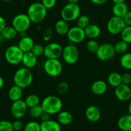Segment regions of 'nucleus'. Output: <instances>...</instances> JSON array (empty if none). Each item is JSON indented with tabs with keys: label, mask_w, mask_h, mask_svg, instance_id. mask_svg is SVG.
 Returning <instances> with one entry per match:
<instances>
[{
	"label": "nucleus",
	"mask_w": 131,
	"mask_h": 131,
	"mask_svg": "<svg viewBox=\"0 0 131 131\" xmlns=\"http://www.w3.org/2000/svg\"><path fill=\"white\" fill-rule=\"evenodd\" d=\"M26 14L31 23L38 24L43 21L46 18L47 8L41 3L36 2L29 6Z\"/></svg>",
	"instance_id": "1"
},
{
	"label": "nucleus",
	"mask_w": 131,
	"mask_h": 131,
	"mask_svg": "<svg viewBox=\"0 0 131 131\" xmlns=\"http://www.w3.org/2000/svg\"><path fill=\"white\" fill-rule=\"evenodd\" d=\"M33 74L30 69L20 68L15 72L13 80L14 85L24 89L30 86L33 82Z\"/></svg>",
	"instance_id": "2"
},
{
	"label": "nucleus",
	"mask_w": 131,
	"mask_h": 131,
	"mask_svg": "<svg viewBox=\"0 0 131 131\" xmlns=\"http://www.w3.org/2000/svg\"><path fill=\"white\" fill-rule=\"evenodd\" d=\"M41 106L44 112L50 115L58 114L62 109V102L60 98L54 95L47 96L41 102Z\"/></svg>",
	"instance_id": "3"
},
{
	"label": "nucleus",
	"mask_w": 131,
	"mask_h": 131,
	"mask_svg": "<svg viewBox=\"0 0 131 131\" xmlns=\"http://www.w3.org/2000/svg\"><path fill=\"white\" fill-rule=\"evenodd\" d=\"M81 10L78 4L68 3L66 5L60 12L62 19L67 22L74 21L79 18L80 16Z\"/></svg>",
	"instance_id": "4"
},
{
	"label": "nucleus",
	"mask_w": 131,
	"mask_h": 131,
	"mask_svg": "<svg viewBox=\"0 0 131 131\" xmlns=\"http://www.w3.org/2000/svg\"><path fill=\"white\" fill-rule=\"evenodd\" d=\"M24 53L17 45H12L7 48L5 52V58L8 63L17 65L22 62Z\"/></svg>",
	"instance_id": "5"
},
{
	"label": "nucleus",
	"mask_w": 131,
	"mask_h": 131,
	"mask_svg": "<svg viewBox=\"0 0 131 131\" xmlns=\"http://www.w3.org/2000/svg\"><path fill=\"white\" fill-rule=\"evenodd\" d=\"M44 70L48 76L57 77L62 73V64L58 59H48L44 64Z\"/></svg>",
	"instance_id": "6"
},
{
	"label": "nucleus",
	"mask_w": 131,
	"mask_h": 131,
	"mask_svg": "<svg viewBox=\"0 0 131 131\" xmlns=\"http://www.w3.org/2000/svg\"><path fill=\"white\" fill-rule=\"evenodd\" d=\"M31 21L27 14H19L14 17L12 21V26L18 33L26 31L31 25Z\"/></svg>",
	"instance_id": "7"
},
{
	"label": "nucleus",
	"mask_w": 131,
	"mask_h": 131,
	"mask_svg": "<svg viewBox=\"0 0 131 131\" xmlns=\"http://www.w3.org/2000/svg\"><path fill=\"white\" fill-rule=\"evenodd\" d=\"M116 54L114 45L111 43H104L100 45L96 55L101 61H108L114 57Z\"/></svg>",
	"instance_id": "8"
},
{
	"label": "nucleus",
	"mask_w": 131,
	"mask_h": 131,
	"mask_svg": "<svg viewBox=\"0 0 131 131\" xmlns=\"http://www.w3.org/2000/svg\"><path fill=\"white\" fill-rule=\"evenodd\" d=\"M62 57L64 61L68 64H74L78 61L79 52L78 48L75 45H70L63 48Z\"/></svg>",
	"instance_id": "9"
},
{
	"label": "nucleus",
	"mask_w": 131,
	"mask_h": 131,
	"mask_svg": "<svg viewBox=\"0 0 131 131\" xmlns=\"http://www.w3.org/2000/svg\"><path fill=\"white\" fill-rule=\"evenodd\" d=\"M125 26L126 25L123 18L114 16L109 19L107 24V31L112 35L120 34Z\"/></svg>",
	"instance_id": "10"
},
{
	"label": "nucleus",
	"mask_w": 131,
	"mask_h": 131,
	"mask_svg": "<svg viewBox=\"0 0 131 131\" xmlns=\"http://www.w3.org/2000/svg\"><path fill=\"white\" fill-rule=\"evenodd\" d=\"M63 48L57 42H50L45 46L44 55L46 59H58L62 56Z\"/></svg>",
	"instance_id": "11"
},
{
	"label": "nucleus",
	"mask_w": 131,
	"mask_h": 131,
	"mask_svg": "<svg viewBox=\"0 0 131 131\" xmlns=\"http://www.w3.org/2000/svg\"><path fill=\"white\" fill-rule=\"evenodd\" d=\"M67 37L69 41L72 43L79 44L85 40L86 36L84 29L75 26L70 28L67 34Z\"/></svg>",
	"instance_id": "12"
},
{
	"label": "nucleus",
	"mask_w": 131,
	"mask_h": 131,
	"mask_svg": "<svg viewBox=\"0 0 131 131\" xmlns=\"http://www.w3.org/2000/svg\"><path fill=\"white\" fill-rule=\"evenodd\" d=\"M28 109V107L25 100H19L13 102L11 106V114L16 119H20L26 114Z\"/></svg>",
	"instance_id": "13"
},
{
	"label": "nucleus",
	"mask_w": 131,
	"mask_h": 131,
	"mask_svg": "<svg viewBox=\"0 0 131 131\" xmlns=\"http://www.w3.org/2000/svg\"><path fill=\"white\" fill-rule=\"evenodd\" d=\"M114 94L119 101L127 102L131 98V89L129 85L122 84L115 88Z\"/></svg>",
	"instance_id": "14"
},
{
	"label": "nucleus",
	"mask_w": 131,
	"mask_h": 131,
	"mask_svg": "<svg viewBox=\"0 0 131 131\" xmlns=\"http://www.w3.org/2000/svg\"><path fill=\"white\" fill-rule=\"evenodd\" d=\"M85 115L89 122H96L101 118V112L98 107L91 105L85 109Z\"/></svg>",
	"instance_id": "15"
},
{
	"label": "nucleus",
	"mask_w": 131,
	"mask_h": 131,
	"mask_svg": "<svg viewBox=\"0 0 131 131\" xmlns=\"http://www.w3.org/2000/svg\"><path fill=\"white\" fill-rule=\"evenodd\" d=\"M108 88L106 82L102 80H98L94 81L91 86V92L95 95H102L107 91Z\"/></svg>",
	"instance_id": "16"
},
{
	"label": "nucleus",
	"mask_w": 131,
	"mask_h": 131,
	"mask_svg": "<svg viewBox=\"0 0 131 131\" xmlns=\"http://www.w3.org/2000/svg\"><path fill=\"white\" fill-rule=\"evenodd\" d=\"M24 67L31 69L34 68L37 63V57L34 55L31 51L24 53L23 56L22 62Z\"/></svg>",
	"instance_id": "17"
},
{
	"label": "nucleus",
	"mask_w": 131,
	"mask_h": 131,
	"mask_svg": "<svg viewBox=\"0 0 131 131\" xmlns=\"http://www.w3.org/2000/svg\"><path fill=\"white\" fill-rule=\"evenodd\" d=\"M35 45L34 39L29 36H25V37H21V39L19 41L17 46L19 47L23 53L29 52L31 51L33 46Z\"/></svg>",
	"instance_id": "18"
},
{
	"label": "nucleus",
	"mask_w": 131,
	"mask_h": 131,
	"mask_svg": "<svg viewBox=\"0 0 131 131\" xmlns=\"http://www.w3.org/2000/svg\"><path fill=\"white\" fill-rule=\"evenodd\" d=\"M61 125L57 121L49 119L41 123V131H60Z\"/></svg>",
	"instance_id": "19"
},
{
	"label": "nucleus",
	"mask_w": 131,
	"mask_h": 131,
	"mask_svg": "<svg viewBox=\"0 0 131 131\" xmlns=\"http://www.w3.org/2000/svg\"><path fill=\"white\" fill-rule=\"evenodd\" d=\"M84 31L86 37L91 39H95L101 34V29L95 24L90 23L84 29Z\"/></svg>",
	"instance_id": "20"
},
{
	"label": "nucleus",
	"mask_w": 131,
	"mask_h": 131,
	"mask_svg": "<svg viewBox=\"0 0 131 131\" xmlns=\"http://www.w3.org/2000/svg\"><path fill=\"white\" fill-rule=\"evenodd\" d=\"M112 12H113L114 16L123 18L125 16L126 14L128 12V5L125 2L116 3L113 7Z\"/></svg>",
	"instance_id": "21"
},
{
	"label": "nucleus",
	"mask_w": 131,
	"mask_h": 131,
	"mask_svg": "<svg viewBox=\"0 0 131 131\" xmlns=\"http://www.w3.org/2000/svg\"><path fill=\"white\" fill-rule=\"evenodd\" d=\"M23 92L22 88L16 85H14L9 89L8 92V96L12 102H16L21 100Z\"/></svg>",
	"instance_id": "22"
},
{
	"label": "nucleus",
	"mask_w": 131,
	"mask_h": 131,
	"mask_svg": "<svg viewBox=\"0 0 131 131\" xmlns=\"http://www.w3.org/2000/svg\"><path fill=\"white\" fill-rule=\"evenodd\" d=\"M118 126L122 131H131V115L125 114L119 118Z\"/></svg>",
	"instance_id": "23"
},
{
	"label": "nucleus",
	"mask_w": 131,
	"mask_h": 131,
	"mask_svg": "<svg viewBox=\"0 0 131 131\" xmlns=\"http://www.w3.org/2000/svg\"><path fill=\"white\" fill-rule=\"evenodd\" d=\"M73 121V115L68 111H61L58 113L57 122L61 125H68Z\"/></svg>",
	"instance_id": "24"
},
{
	"label": "nucleus",
	"mask_w": 131,
	"mask_h": 131,
	"mask_svg": "<svg viewBox=\"0 0 131 131\" xmlns=\"http://www.w3.org/2000/svg\"><path fill=\"white\" fill-rule=\"evenodd\" d=\"M70 29L68 23L67 21L63 19L58 20L55 24V30L57 34L60 36L67 35Z\"/></svg>",
	"instance_id": "25"
},
{
	"label": "nucleus",
	"mask_w": 131,
	"mask_h": 131,
	"mask_svg": "<svg viewBox=\"0 0 131 131\" xmlns=\"http://www.w3.org/2000/svg\"><path fill=\"white\" fill-rule=\"evenodd\" d=\"M107 82L111 86L116 88L122 84V75L118 72H113L109 74L107 78Z\"/></svg>",
	"instance_id": "26"
},
{
	"label": "nucleus",
	"mask_w": 131,
	"mask_h": 131,
	"mask_svg": "<svg viewBox=\"0 0 131 131\" xmlns=\"http://www.w3.org/2000/svg\"><path fill=\"white\" fill-rule=\"evenodd\" d=\"M2 35L5 39V40H12L13 39L16 38L17 36V32L16 29L12 26H6L3 31H2Z\"/></svg>",
	"instance_id": "27"
},
{
	"label": "nucleus",
	"mask_w": 131,
	"mask_h": 131,
	"mask_svg": "<svg viewBox=\"0 0 131 131\" xmlns=\"http://www.w3.org/2000/svg\"><path fill=\"white\" fill-rule=\"evenodd\" d=\"M120 65L125 70H131V52L125 53L119 60Z\"/></svg>",
	"instance_id": "28"
},
{
	"label": "nucleus",
	"mask_w": 131,
	"mask_h": 131,
	"mask_svg": "<svg viewBox=\"0 0 131 131\" xmlns=\"http://www.w3.org/2000/svg\"><path fill=\"white\" fill-rule=\"evenodd\" d=\"M28 107L30 108L39 105L40 98L39 96L35 94H31L27 96L25 100Z\"/></svg>",
	"instance_id": "29"
},
{
	"label": "nucleus",
	"mask_w": 131,
	"mask_h": 131,
	"mask_svg": "<svg viewBox=\"0 0 131 131\" xmlns=\"http://www.w3.org/2000/svg\"><path fill=\"white\" fill-rule=\"evenodd\" d=\"M114 47L116 53H118L119 54H123L126 53V51L128 50V44L123 41V40H121V41L117 42L114 45Z\"/></svg>",
	"instance_id": "30"
},
{
	"label": "nucleus",
	"mask_w": 131,
	"mask_h": 131,
	"mask_svg": "<svg viewBox=\"0 0 131 131\" xmlns=\"http://www.w3.org/2000/svg\"><path fill=\"white\" fill-rule=\"evenodd\" d=\"M44 112L43 109H42L41 105H36L35 107L30 108L29 109V114L30 116L33 118L37 119V118H40L41 114Z\"/></svg>",
	"instance_id": "31"
},
{
	"label": "nucleus",
	"mask_w": 131,
	"mask_h": 131,
	"mask_svg": "<svg viewBox=\"0 0 131 131\" xmlns=\"http://www.w3.org/2000/svg\"><path fill=\"white\" fill-rule=\"evenodd\" d=\"M23 131H41V123L36 121L28 122L24 126Z\"/></svg>",
	"instance_id": "32"
},
{
	"label": "nucleus",
	"mask_w": 131,
	"mask_h": 131,
	"mask_svg": "<svg viewBox=\"0 0 131 131\" xmlns=\"http://www.w3.org/2000/svg\"><path fill=\"white\" fill-rule=\"evenodd\" d=\"M120 34L122 40L128 44L131 43V26H126Z\"/></svg>",
	"instance_id": "33"
},
{
	"label": "nucleus",
	"mask_w": 131,
	"mask_h": 131,
	"mask_svg": "<svg viewBox=\"0 0 131 131\" xmlns=\"http://www.w3.org/2000/svg\"><path fill=\"white\" fill-rule=\"evenodd\" d=\"M77 24L79 27L85 29L90 24V19L89 17L85 15H80L77 19Z\"/></svg>",
	"instance_id": "34"
},
{
	"label": "nucleus",
	"mask_w": 131,
	"mask_h": 131,
	"mask_svg": "<svg viewBox=\"0 0 131 131\" xmlns=\"http://www.w3.org/2000/svg\"><path fill=\"white\" fill-rule=\"evenodd\" d=\"M99 44L94 39H91L87 42L86 47L88 51L93 53H96L99 48Z\"/></svg>",
	"instance_id": "35"
},
{
	"label": "nucleus",
	"mask_w": 131,
	"mask_h": 131,
	"mask_svg": "<svg viewBox=\"0 0 131 131\" xmlns=\"http://www.w3.org/2000/svg\"><path fill=\"white\" fill-rule=\"evenodd\" d=\"M44 49L45 47L40 44H35L31 50V52L37 57L44 55Z\"/></svg>",
	"instance_id": "36"
},
{
	"label": "nucleus",
	"mask_w": 131,
	"mask_h": 131,
	"mask_svg": "<svg viewBox=\"0 0 131 131\" xmlns=\"http://www.w3.org/2000/svg\"><path fill=\"white\" fill-rule=\"evenodd\" d=\"M0 131H14L12 122L8 120L0 121Z\"/></svg>",
	"instance_id": "37"
},
{
	"label": "nucleus",
	"mask_w": 131,
	"mask_h": 131,
	"mask_svg": "<svg viewBox=\"0 0 131 131\" xmlns=\"http://www.w3.org/2000/svg\"><path fill=\"white\" fill-rule=\"evenodd\" d=\"M69 90V85L66 82H61L57 86V91L59 94H65Z\"/></svg>",
	"instance_id": "38"
},
{
	"label": "nucleus",
	"mask_w": 131,
	"mask_h": 131,
	"mask_svg": "<svg viewBox=\"0 0 131 131\" xmlns=\"http://www.w3.org/2000/svg\"><path fill=\"white\" fill-rule=\"evenodd\" d=\"M57 0H42V3L45 7L48 9H51L53 8L56 5Z\"/></svg>",
	"instance_id": "39"
},
{
	"label": "nucleus",
	"mask_w": 131,
	"mask_h": 131,
	"mask_svg": "<svg viewBox=\"0 0 131 131\" xmlns=\"http://www.w3.org/2000/svg\"><path fill=\"white\" fill-rule=\"evenodd\" d=\"M53 35V31L52 29H47L43 33V40L46 42L50 41L52 38Z\"/></svg>",
	"instance_id": "40"
},
{
	"label": "nucleus",
	"mask_w": 131,
	"mask_h": 131,
	"mask_svg": "<svg viewBox=\"0 0 131 131\" xmlns=\"http://www.w3.org/2000/svg\"><path fill=\"white\" fill-rule=\"evenodd\" d=\"M12 125L14 131H20L24 128V124L19 119H17L16 121L12 122Z\"/></svg>",
	"instance_id": "41"
},
{
	"label": "nucleus",
	"mask_w": 131,
	"mask_h": 131,
	"mask_svg": "<svg viewBox=\"0 0 131 131\" xmlns=\"http://www.w3.org/2000/svg\"><path fill=\"white\" fill-rule=\"evenodd\" d=\"M122 84L125 85H129L131 83V75L128 73H125L122 75Z\"/></svg>",
	"instance_id": "42"
},
{
	"label": "nucleus",
	"mask_w": 131,
	"mask_h": 131,
	"mask_svg": "<svg viewBox=\"0 0 131 131\" xmlns=\"http://www.w3.org/2000/svg\"><path fill=\"white\" fill-rule=\"evenodd\" d=\"M126 26H131V11H128L123 17Z\"/></svg>",
	"instance_id": "43"
},
{
	"label": "nucleus",
	"mask_w": 131,
	"mask_h": 131,
	"mask_svg": "<svg viewBox=\"0 0 131 131\" xmlns=\"http://www.w3.org/2000/svg\"><path fill=\"white\" fill-rule=\"evenodd\" d=\"M6 26H7V23H6L5 19L4 17L0 16V34Z\"/></svg>",
	"instance_id": "44"
},
{
	"label": "nucleus",
	"mask_w": 131,
	"mask_h": 131,
	"mask_svg": "<svg viewBox=\"0 0 131 131\" xmlns=\"http://www.w3.org/2000/svg\"><path fill=\"white\" fill-rule=\"evenodd\" d=\"M40 119H41V122H46V121L49 120V119H50V114L46 113V112H43L42 114H41V117H40Z\"/></svg>",
	"instance_id": "45"
},
{
	"label": "nucleus",
	"mask_w": 131,
	"mask_h": 131,
	"mask_svg": "<svg viewBox=\"0 0 131 131\" xmlns=\"http://www.w3.org/2000/svg\"><path fill=\"white\" fill-rule=\"evenodd\" d=\"M90 1L92 3L97 5H102L105 4L108 0H90Z\"/></svg>",
	"instance_id": "46"
},
{
	"label": "nucleus",
	"mask_w": 131,
	"mask_h": 131,
	"mask_svg": "<svg viewBox=\"0 0 131 131\" xmlns=\"http://www.w3.org/2000/svg\"><path fill=\"white\" fill-rule=\"evenodd\" d=\"M5 84V81H4V79L2 77L0 76V89H2V88L3 87Z\"/></svg>",
	"instance_id": "47"
},
{
	"label": "nucleus",
	"mask_w": 131,
	"mask_h": 131,
	"mask_svg": "<svg viewBox=\"0 0 131 131\" xmlns=\"http://www.w3.org/2000/svg\"><path fill=\"white\" fill-rule=\"evenodd\" d=\"M79 0H68V3H73V4H77Z\"/></svg>",
	"instance_id": "48"
},
{
	"label": "nucleus",
	"mask_w": 131,
	"mask_h": 131,
	"mask_svg": "<svg viewBox=\"0 0 131 131\" xmlns=\"http://www.w3.org/2000/svg\"><path fill=\"white\" fill-rule=\"evenodd\" d=\"M112 2H113L114 4H116V3H119L125 2V0H112Z\"/></svg>",
	"instance_id": "49"
},
{
	"label": "nucleus",
	"mask_w": 131,
	"mask_h": 131,
	"mask_svg": "<svg viewBox=\"0 0 131 131\" xmlns=\"http://www.w3.org/2000/svg\"><path fill=\"white\" fill-rule=\"evenodd\" d=\"M4 41H5V39L3 38V37L2 36V34H0V45L3 44V42H4Z\"/></svg>",
	"instance_id": "50"
},
{
	"label": "nucleus",
	"mask_w": 131,
	"mask_h": 131,
	"mask_svg": "<svg viewBox=\"0 0 131 131\" xmlns=\"http://www.w3.org/2000/svg\"><path fill=\"white\" fill-rule=\"evenodd\" d=\"M128 114H130V115H131V101L130 102L129 104H128Z\"/></svg>",
	"instance_id": "51"
},
{
	"label": "nucleus",
	"mask_w": 131,
	"mask_h": 131,
	"mask_svg": "<svg viewBox=\"0 0 131 131\" xmlns=\"http://www.w3.org/2000/svg\"><path fill=\"white\" fill-rule=\"evenodd\" d=\"M3 2H11L12 0H2Z\"/></svg>",
	"instance_id": "52"
},
{
	"label": "nucleus",
	"mask_w": 131,
	"mask_h": 131,
	"mask_svg": "<svg viewBox=\"0 0 131 131\" xmlns=\"http://www.w3.org/2000/svg\"><path fill=\"white\" fill-rule=\"evenodd\" d=\"M130 49H131V43H130Z\"/></svg>",
	"instance_id": "53"
}]
</instances>
